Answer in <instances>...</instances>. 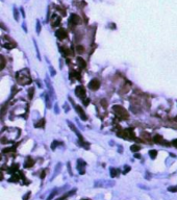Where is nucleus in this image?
Segmentation results:
<instances>
[{
	"instance_id": "1",
	"label": "nucleus",
	"mask_w": 177,
	"mask_h": 200,
	"mask_svg": "<svg viewBox=\"0 0 177 200\" xmlns=\"http://www.w3.org/2000/svg\"><path fill=\"white\" fill-rule=\"evenodd\" d=\"M16 79L18 81V84L22 85V86H25V85H29L31 83V78L29 76V72L28 70H22V71H19L17 74H16Z\"/></svg>"
},
{
	"instance_id": "2",
	"label": "nucleus",
	"mask_w": 177,
	"mask_h": 200,
	"mask_svg": "<svg viewBox=\"0 0 177 200\" xmlns=\"http://www.w3.org/2000/svg\"><path fill=\"white\" fill-rule=\"evenodd\" d=\"M113 109H114V111L116 113V115L119 116L120 118H122V119H127V118H128V113H127V110H126L124 107H122L121 105H115V106L113 107Z\"/></svg>"
},
{
	"instance_id": "3",
	"label": "nucleus",
	"mask_w": 177,
	"mask_h": 200,
	"mask_svg": "<svg viewBox=\"0 0 177 200\" xmlns=\"http://www.w3.org/2000/svg\"><path fill=\"white\" fill-rule=\"evenodd\" d=\"M75 94H76L77 97L84 99V98L86 97V89H85V87H82V86L76 87V89H75Z\"/></svg>"
},
{
	"instance_id": "4",
	"label": "nucleus",
	"mask_w": 177,
	"mask_h": 200,
	"mask_svg": "<svg viewBox=\"0 0 177 200\" xmlns=\"http://www.w3.org/2000/svg\"><path fill=\"white\" fill-rule=\"evenodd\" d=\"M99 87H100V81H99L98 79H93V80H91L90 84H88V88H90L91 90H93V91L98 90Z\"/></svg>"
},
{
	"instance_id": "5",
	"label": "nucleus",
	"mask_w": 177,
	"mask_h": 200,
	"mask_svg": "<svg viewBox=\"0 0 177 200\" xmlns=\"http://www.w3.org/2000/svg\"><path fill=\"white\" fill-rule=\"evenodd\" d=\"M55 36H56V38H58L60 40H64V39L67 38V32H66V30H65L64 28H60V29L56 30Z\"/></svg>"
},
{
	"instance_id": "6",
	"label": "nucleus",
	"mask_w": 177,
	"mask_h": 200,
	"mask_svg": "<svg viewBox=\"0 0 177 200\" xmlns=\"http://www.w3.org/2000/svg\"><path fill=\"white\" fill-rule=\"evenodd\" d=\"M70 23L73 24V25H76V24L80 23V18H79L77 15L72 14V15L70 16Z\"/></svg>"
},
{
	"instance_id": "7",
	"label": "nucleus",
	"mask_w": 177,
	"mask_h": 200,
	"mask_svg": "<svg viewBox=\"0 0 177 200\" xmlns=\"http://www.w3.org/2000/svg\"><path fill=\"white\" fill-rule=\"evenodd\" d=\"M75 109H76V111L78 113V115L80 116L81 120H87V119H88V118H87V115L85 114V111L82 110V108H81L79 105H75Z\"/></svg>"
},
{
	"instance_id": "8",
	"label": "nucleus",
	"mask_w": 177,
	"mask_h": 200,
	"mask_svg": "<svg viewBox=\"0 0 177 200\" xmlns=\"http://www.w3.org/2000/svg\"><path fill=\"white\" fill-rule=\"evenodd\" d=\"M76 63H77V65H78L79 68H81V69H86V67H87V63L85 62L84 58H81V57H77V58H76Z\"/></svg>"
},
{
	"instance_id": "9",
	"label": "nucleus",
	"mask_w": 177,
	"mask_h": 200,
	"mask_svg": "<svg viewBox=\"0 0 177 200\" xmlns=\"http://www.w3.org/2000/svg\"><path fill=\"white\" fill-rule=\"evenodd\" d=\"M61 17H58V16H53L52 18H51V25L52 26H57L60 23H61Z\"/></svg>"
},
{
	"instance_id": "10",
	"label": "nucleus",
	"mask_w": 177,
	"mask_h": 200,
	"mask_svg": "<svg viewBox=\"0 0 177 200\" xmlns=\"http://www.w3.org/2000/svg\"><path fill=\"white\" fill-rule=\"evenodd\" d=\"M77 164H78V170H79V173H80V174H85V170H84V168L86 167V163H85L84 161H81V160H78Z\"/></svg>"
},
{
	"instance_id": "11",
	"label": "nucleus",
	"mask_w": 177,
	"mask_h": 200,
	"mask_svg": "<svg viewBox=\"0 0 177 200\" xmlns=\"http://www.w3.org/2000/svg\"><path fill=\"white\" fill-rule=\"evenodd\" d=\"M33 164H34V161L31 157H27V160L25 161L24 166H25V168H31L33 166Z\"/></svg>"
},
{
	"instance_id": "12",
	"label": "nucleus",
	"mask_w": 177,
	"mask_h": 200,
	"mask_svg": "<svg viewBox=\"0 0 177 200\" xmlns=\"http://www.w3.org/2000/svg\"><path fill=\"white\" fill-rule=\"evenodd\" d=\"M68 124H69L70 128H71V129H72V130H73V131H74V132H75V133L77 134V136H78V138H79L80 140H82V138H81V134H80V132H79V131L77 130V128H75V126H74V125H73V124H72V123H71L70 121H68Z\"/></svg>"
},
{
	"instance_id": "13",
	"label": "nucleus",
	"mask_w": 177,
	"mask_h": 200,
	"mask_svg": "<svg viewBox=\"0 0 177 200\" xmlns=\"http://www.w3.org/2000/svg\"><path fill=\"white\" fill-rule=\"evenodd\" d=\"M5 65H6V61H5V58H4V56H2V55H0V71L4 69V67H5Z\"/></svg>"
},
{
	"instance_id": "14",
	"label": "nucleus",
	"mask_w": 177,
	"mask_h": 200,
	"mask_svg": "<svg viewBox=\"0 0 177 200\" xmlns=\"http://www.w3.org/2000/svg\"><path fill=\"white\" fill-rule=\"evenodd\" d=\"M3 46H4L5 48H7V49H11V48H15V47H16V44L13 43V42H6V43L3 44Z\"/></svg>"
},
{
	"instance_id": "15",
	"label": "nucleus",
	"mask_w": 177,
	"mask_h": 200,
	"mask_svg": "<svg viewBox=\"0 0 177 200\" xmlns=\"http://www.w3.org/2000/svg\"><path fill=\"white\" fill-rule=\"evenodd\" d=\"M44 125H45V120L44 119H41L37 124H36V127H44Z\"/></svg>"
},
{
	"instance_id": "16",
	"label": "nucleus",
	"mask_w": 177,
	"mask_h": 200,
	"mask_svg": "<svg viewBox=\"0 0 177 200\" xmlns=\"http://www.w3.org/2000/svg\"><path fill=\"white\" fill-rule=\"evenodd\" d=\"M33 94H34V88H30L28 90V97H29V99H32Z\"/></svg>"
},
{
	"instance_id": "17",
	"label": "nucleus",
	"mask_w": 177,
	"mask_h": 200,
	"mask_svg": "<svg viewBox=\"0 0 177 200\" xmlns=\"http://www.w3.org/2000/svg\"><path fill=\"white\" fill-rule=\"evenodd\" d=\"M62 51H63V54H65V55H70V50H69L68 48L63 47V48H62Z\"/></svg>"
},
{
	"instance_id": "18",
	"label": "nucleus",
	"mask_w": 177,
	"mask_h": 200,
	"mask_svg": "<svg viewBox=\"0 0 177 200\" xmlns=\"http://www.w3.org/2000/svg\"><path fill=\"white\" fill-rule=\"evenodd\" d=\"M14 17H15V20H16V21L19 20V13H18V9H17V8H14Z\"/></svg>"
},
{
	"instance_id": "19",
	"label": "nucleus",
	"mask_w": 177,
	"mask_h": 200,
	"mask_svg": "<svg viewBox=\"0 0 177 200\" xmlns=\"http://www.w3.org/2000/svg\"><path fill=\"white\" fill-rule=\"evenodd\" d=\"M76 51H77L78 53H82V52L85 51V48H84L82 46L78 45V46H76Z\"/></svg>"
},
{
	"instance_id": "20",
	"label": "nucleus",
	"mask_w": 177,
	"mask_h": 200,
	"mask_svg": "<svg viewBox=\"0 0 177 200\" xmlns=\"http://www.w3.org/2000/svg\"><path fill=\"white\" fill-rule=\"evenodd\" d=\"M110 173H111V176H113V177H116L117 174H119V170H117V169H111V170H110Z\"/></svg>"
},
{
	"instance_id": "21",
	"label": "nucleus",
	"mask_w": 177,
	"mask_h": 200,
	"mask_svg": "<svg viewBox=\"0 0 177 200\" xmlns=\"http://www.w3.org/2000/svg\"><path fill=\"white\" fill-rule=\"evenodd\" d=\"M130 149H131L132 151H139V150H140V146H138V145H132V146L130 147Z\"/></svg>"
},
{
	"instance_id": "22",
	"label": "nucleus",
	"mask_w": 177,
	"mask_h": 200,
	"mask_svg": "<svg viewBox=\"0 0 177 200\" xmlns=\"http://www.w3.org/2000/svg\"><path fill=\"white\" fill-rule=\"evenodd\" d=\"M14 150H15V147H10V148H6V149H4L3 152H4V153H8V152H11V151H14Z\"/></svg>"
},
{
	"instance_id": "23",
	"label": "nucleus",
	"mask_w": 177,
	"mask_h": 200,
	"mask_svg": "<svg viewBox=\"0 0 177 200\" xmlns=\"http://www.w3.org/2000/svg\"><path fill=\"white\" fill-rule=\"evenodd\" d=\"M18 168H19V165H17V164H15L13 167H11V169L9 170L10 172H14V171H17L18 170Z\"/></svg>"
},
{
	"instance_id": "24",
	"label": "nucleus",
	"mask_w": 177,
	"mask_h": 200,
	"mask_svg": "<svg viewBox=\"0 0 177 200\" xmlns=\"http://www.w3.org/2000/svg\"><path fill=\"white\" fill-rule=\"evenodd\" d=\"M37 32H38V33L41 32V24H40L39 21H37Z\"/></svg>"
},
{
	"instance_id": "25",
	"label": "nucleus",
	"mask_w": 177,
	"mask_h": 200,
	"mask_svg": "<svg viewBox=\"0 0 177 200\" xmlns=\"http://www.w3.org/2000/svg\"><path fill=\"white\" fill-rule=\"evenodd\" d=\"M150 156H151L152 158H154V157L156 156V151H155V150H151V151H150Z\"/></svg>"
},
{
	"instance_id": "26",
	"label": "nucleus",
	"mask_w": 177,
	"mask_h": 200,
	"mask_svg": "<svg viewBox=\"0 0 177 200\" xmlns=\"http://www.w3.org/2000/svg\"><path fill=\"white\" fill-rule=\"evenodd\" d=\"M16 180H19V176H17V175H14V177H11L9 179V181H16Z\"/></svg>"
},
{
	"instance_id": "27",
	"label": "nucleus",
	"mask_w": 177,
	"mask_h": 200,
	"mask_svg": "<svg viewBox=\"0 0 177 200\" xmlns=\"http://www.w3.org/2000/svg\"><path fill=\"white\" fill-rule=\"evenodd\" d=\"M72 74L74 75V77H75V78H77V79H80V75H79V73H77V72H73Z\"/></svg>"
},
{
	"instance_id": "28",
	"label": "nucleus",
	"mask_w": 177,
	"mask_h": 200,
	"mask_svg": "<svg viewBox=\"0 0 177 200\" xmlns=\"http://www.w3.org/2000/svg\"><path fill=\"white\" fill-rule=\"evenodd\" d=\"M50 73H51V75H52V76H54V75H55V70L53 69V67H50Z\"/></svg>"
},
{
	"instance_id": "29",
	"label": "nucleus",
	"mask_w": 177,
	"mask_h": 200,
	"mask_svg": "<svg viewBox=\"0 0 177 200\" xmlns=\"http://www.w3.org/2000/svg\"><path fill=\"white\" fill-rule=\"evenodd\" d=\"M54 195H55V193H52V194H51V195H50V196L47 198V200H50L51 198H52V197H53V196H54Z\"/></svg>"
},
{
	"instance_id": "30",
	"label": "nucleus",
	"mask_w": 177,
	"mask_h": 200,
	"mask_svg": "<svg viewBox=\"0 0 177 200\" xmlns=\"http://www.w3.org/2000/svg\"><path fill=\"white\" fill-rule=\"evenodd\" d=\"M29 196H30V194L28 193V194H27L26 196H24V197H23V199H24V200H26V199H27V198H28V197H29Z\"/></svg>"
},
{
	"instance_id": "31",
	"label": "nucleus",
	"mask_w": 177,
	"mask_h": 200,
	"mask_svg": "<svg viewBox=\"0 0 177 200\" xmlns=\"http://www.w3.org/2000/svg\"><path fill=\"white\" fill-rule=\"evenodd\" d=\"M84 103H85V105H88V99L84 100Z\"/></svg>"
},
{
	"instance_id": "32",
	"label": "nucleus",
	"mask_w": 177,
	"mask_h": 200,
	"mask_svg": "<svg viewBox=\"0 0 177 200\" xmlns=\"http://www.w3.org/2000/svg\"><path fill=\"white\" fill-rule=\"evenodd\" d=\"M44 177H45V171L42 172V174H41V178H44Z\"/></svg>"
},
{
	"instance_id": "33",
	"label": "nucleus",
	"mask_w": 177,
	"mask_h": 200,
	"mask_svg": "<svg viewBox=\"0 0 177 200\" xmlns=\"http://www.w3.org/2000/svg\"><path fill=\"white\" fill-rule=\"evenodd\" d=\"M102 104H103L104 106H106V100H102Z\"/></svg>"
},
{
	"instance_id": "34",
	"label": "nucleus",
	"mask_w": 177,
	"mask_h": 200,
	"mask_svg": "<svg viewBox=\"0 0 177 200\" xmlns=\"http://www.w3.org/2000/svg\"><path fill=\"white\" fill-rule=\"evenodd\" d=\"M2 179H3V174L0 172V180H2Z\"/></svg>"
},
{
	"instance_id": "35",
	"label": "nucleus",
	"mask_w": 177,
	"mask_h": 200,
	"mask_svg": "<svg viewBox=\"0 0 177 200\" xmlns=\"http://www.w3.org/2000/svg\"><path fill=\"white\" fill-rule=\"evenodd\" d=\"M81 200H90V199H81Z\"/></svg>"
}]
</instances>
